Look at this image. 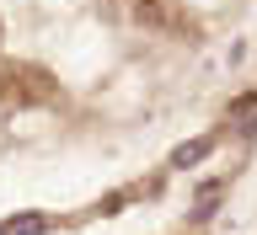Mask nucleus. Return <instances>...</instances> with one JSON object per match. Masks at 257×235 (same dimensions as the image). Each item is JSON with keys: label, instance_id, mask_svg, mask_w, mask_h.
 Wrapping results in <instances>:
<instances>
[{"label": "nucleus", "instance_id": "nucleus-1", "mask_svg": "<svg viewBox=\"0 0 257 235\" xmlns=\"http://www.w3.org/2000/svg\"><path fill=\"white\" fill-rule=\"evenodd\" d=\"M0 91H11L16 102H38V96H54V80H48L43 70H6Z\"/></svg>", "mask_w": 257, "mask_h": 235}, {"label": "nucleus", "instance_id": "nucleus-2", "mask_svg": "<svg viewBox=\"0 0 257 235\" xmlns=\"http://www.w3.org/2000/svg\"><path fill=\"white\" fill-rule=\"evenodd\" d=\"M128 16H134V27H172V11H166L161 0H134Z\"/></svg>", "mask_w": 257, "mask_h": 235}, {"label": "nucleus", "instance_id": "nucleus-3", "mask_svg": "<svg viewBox=\"0 0 257 235\" xmlns=\"http://www.w3.org/2000/svg\"><path fill=\"white\" fill-rule=\"evenodd\" d=\"M209 144H214V134H198V139L177 144V150H172V166H177V171H188V166H198V160L209 155Z\"/></svg>", "mask_w": 257, "mask_h": 235}, {"label": "nucleus", "instance_id": "nucleus-4", "mask_svg": "<svg viewBox=\"0 0 257 235\" xmlns=\"http://www.w3.org/2000/svg\"><path fill=\"white\" fill-rule=\"evenodd\" d=\"M48 224H54L48 214H22V219H11L6 230H11V235H38V230H48Z\"/></svg>", "mask_w": 257, "mask_h": 235}, {"label": "nucleus", "instance_id": "nucleus-5", "mask_svg": "<svg viewBox=\"0 0 257 235\" xmlns=\"http://www.w3.org/2000/svg\"><path fill=\"white\" fill-rule=\"evenodd\" d=\"M257 107V91H241L236 102H230V107H225V118H246V112Z\"/></svg>", "mask_w": 257, "mask_h": 235}, {"label": "nucleus", "instance_id": "nucleus-6", "mask_svg": "<svg viewBox=\"0 0 257 235\" xmlns=\"http://www.w3.org/2000/svg\"><path fill=\"white\" fill-rule=\"evenodd\" d=\"M0 235H11V230H0Z\"/></svg>", "mask_w": 257, "mask_h": 235}]
</instances>
